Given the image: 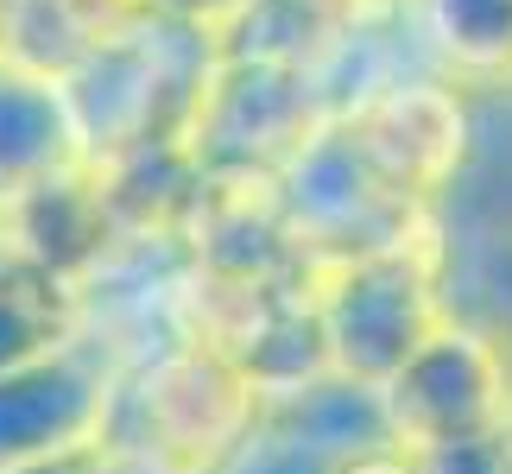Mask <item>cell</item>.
Returning <instances> with one entry per match:
<instances>
[{
  "label": "cell",
  "mask_w": 512,
  "mask_h": 474,
  "mask_svg": "<svg viewBox=\"0 0 512 474\" xmlns=\"http://www.w3.org/2000/svg\"><path fill=\"white\" fill-rule=\"evenodd\" d=\"M260 392L196 335L114 361L102 456L121 474H222L260 418Z\"/></svg>",
  "instance_id": "6da1fadb"
},
{
  "label": "cell",
  "mask_w": 512,
  "mask_h": 474,
  "mask_svg": "<svg viewBox=\"0 0 512 474\" xmlns=\"http://www.w3.org/2000/svg\"><path fill=\"white\" fill-rule=\"evenodd\" d=\"M449 316H456L449 215L405 234L399 247L317 266V323L329 373H348L361 386H386Z\"/></svg>",
  "instance_id": "7a4b0ae2"
},
{
  "label": "cell",
  "mask_w": 512,
  "mask_h": 474,
  "mask_svg": "<svg viewBox=\"0 0 512 474\" xmlns=\"http://www.w3.org/2000/svg\"><path fill=\"white\" fill-rule=\"evenodd\" d=\"M215 64V38L171 19H133L114 45L64 83V108L89 165L140 152H184L196 102Z\"/></svg>",
  "instance_id": "3957f363"
},
{
  "label": "cell",
  "mask_w": 512,
  "mask_h": 474,
  "mask_svg": "<svg viewBox=\"0 0 512 474\" xmlns=\"http://www.w3.org/2000/svg\"><path fill=\"white\" fill-rule=\"evenodd\" d=\"M329 108L336 102H329L323 70L215 51L184 152L215 190H272V177L304 152V140L329 121Z\"/></svg>",
  "instance_id": "277c9868"
},
{
  "label": "cell",
  "mask_w": 512,
  "mask_h": 474,
  "mask_svg": "<svg viewBox=\"0 0 512 474\" xmlns=\"http://www.w3.org/2000/svg\"><path fill=\"white\" fill-rule=\"evenodd\" d=\"M392 443L411 456H481L512 437V348L481 316L456 310L380 386Z\"/></svg>",
  "instance_id": "5b68a950"
},
{
  "label": "cell",
  "mask_w": 512,
  "mask_h": 474,
  "mask_svg": "<svg viewBox=\"0 0 512 474\" xmlns=\"http://www.w3.org/2000/svg\"><path fill=\"white\" fill-rule=\"evenodd\" d=\"M272 209H279V222L291 228V241L304 247L310 266L361 260V253L399 247L405 234L443 222V215L418 209L392 184L380 171V158L336 121V108L304 140V152L272 177Z\"/></svg>",
  "instance_id": "8992f818"
},
{
  "label": "cell",
  "mask_w": 512,
  "mask_h": 474,
  "mask_svg": "<svg viewBox=\"0 0 512 474\" xmlns=\"http://www.w3.org/2000/svg\"><path fill=\"white\" fill-rule=\"evenodd\" d=\"M336 121L361 140L380 171L418 209L449 215L481 146V102L437 70H405L336 102Z\"/></svg>",
  "instance_id": "52a82bcc"
},
{
  "label": "cell",
  "mask_w": 512,
  "mask_h": 474,
  "mask_svg": "<svg viewBox=\"0 0 512 474\" xmlns=\"http://www.w3.org/2000/svg\"><path fill=\"white\" fill-rule=\"evenodd\" d=\"M108 386H114V361L89 335L64 354H51V361L0 373V474L95 443Z\"/></svg>",
  "instance_id": "ba28073f"
},
{
  "label": "cell",
  "mask_w": 512,
  "mask_h": 474,
  "mask_svg": "<svg viewBox=\"0 0 512 474\" xmlns=\"http://www.w3.org/2000/svg\"><path fill=\"white\" fill-rule=\"evenodd\" d=\"M0 234L76 285L121 247V222H114L108 184L89 158L70 165L64 177H51V184H38L32 196H19L13 209H0Z\"/></svg>",
  "instance_id": "9c48e42d"
},
{
  "label": "cell",
  "mask_w": 512,
  "mask_h": 474,
  "mask_svg": "<svg viewBox=\"0 0 512 474\" xmlns=\"http://www.w3.org/2000/svg\"><path fill=\"white\" fill-rule=\"evenodd\" d=\"M133 19H146L140 0H0V64L64 89Z\"/></svg>",
  "instance_id": "30bf717a"
},
{
  "label": "cell",
  "mask_w": 512,
  "mask_h": 474,
  "mask_svg": "<svg viewBox=\"0 0 512 474\" xmlns=\"http://www.w3.org/2000/svg\"><path fill=\"white\" fill-rule=\"evenodd\" d=\"M405 26L430 70L475 102L512 95V0H405Z\"/></svg>",
  "instance_id": "8fae6325"
},
{
  "label": "cell",
  "mask_w": 512,
  "mask_h": 474,
  "mask_svg": "<svg viewBox=\"0 0 512 474\" xmlns=\"http://www.w3.org/2000/svg\"><path fill=\"white\" fill-rule=\"evenodd\" d=\"M83 342V285L0 234V373Z\"/></svg>",
  "instance_id": "7c38bea8"
},
{
  "label": "cell",
  "mask_w": 512,
  "mask_h": 474,
  "mask_svg": "<svg viewBox=\"0 0 512 474\" xmlns=\"http://www.w3.org/2000/svg\"><path fill=\"white\" fill-rule=\"evenodd\" d=\"M70 165H83V146H76L64 89L0 64V209L64 177Z\"/></svg>",
  "instance_id": "4fadbf2b"
},
{
  "label": "cell",
  "mask_w": 512,
  "mask_h": 474,
  "mask_svg": "<svg viewBox=\"0 0 512 474\" xmlns=\"http://www.w3.org/2000/svg\"><path fill=\"white\" fill-rule=\"evenodd\" d=\"M449 228L512 260V102H481V146L449 203Z\"/></svg>",
  "instance_id": "5bb4252c"
},
{
  "label": "cell",
  "mask_w": 512,
  "mask_h": 474,
  "mask_svg": "<svg viewBox=\"0 0 512 474\" xmlns=\"http://www.w3.org/2000/svg\"><path fill=\"white\" fill-rule=\"evenodd\" d=\"M140 7H146L152 19H171V26H184V32L222 38L234 19H241L247 0H140Z\"/></svg>",
  "instance_id": "9a60e30c"
},
{
  "label": "cell",
  "mask_w": 512,
  "mask_h": 474,
  "mask_svg": "<svg viewBox=\"0 0 512 474\" xmlns=\"http://www.w3.org/2000/svg\"><path fill=\"white\" fill-rule=\"evenodd\" d=\"M336 32H354V26H373V19H392L405 13V0H310Z\"/></svg>",
  "instance_id": "2e32d148"
},
{
  "label": "cell",
  "mask_w": 512,
  "mask_h": 474,
  "mask_svg": "<svg viewBox=\"0 0 512 474\" xmlns=\"http://www.w3.org/2000/svg\"><path fill=\"white\" fill-rule=\"evenodd\" d=\"M13 474H121V468L102 456V443H83V449H64V456L26 462V468H13Z\"/></svg>",
  "instance_id": "e0dca14e"
},
{
  "label": "cell",
  "mask_w": 512,
  "mask_h": 474,
  "mask_svg": "<svg viewBox=\"0 0 512 474\" xmlns=\"http://www.w3.org/2000/svg\"><path fill=\"white\" fill-rule=\"evenodd\" d=\"M342 474H430V462L392 443V449H380V456H361V462H354V468H342Z\"/></svg>",
  "instance_id": "ac0fdd59"
},
{
  "label": "cell",
  "mask_w": 512,
  "mask_h": 474,
  "mask_svg": "<svg viewBox=\"0 0 512 474\" xmlns=\"http://www.w3.org/2000/svg\"><path fill=\"white\" fill-rule=\"evenodd\" d=\"M494 474H512V437H506V449H500V468Z\"/></svg>",
  "instance_id": "d6986e66"
},
{
  "label": "cell",
  "mask_w": 512,
  "mask_h": 474,
  "mask_svg": "<svg viewBox=\"0 0 512 474\" xmlns=\"http://www.w3.org/2000/svg\"><path fill=\"white\" fill-rule=\"evenodd\" d=\"M500 102H512V95H500Z\"/></svg>",
  "instance_id": "ffe728a7"
}]
</instances>
